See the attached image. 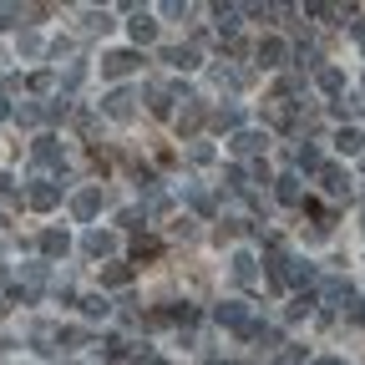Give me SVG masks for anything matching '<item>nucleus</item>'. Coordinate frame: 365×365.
I'll return each mask as SVG.
<instances>
[{
  "label": "nucleus",
  "instance_id": "obj_1",
  "mask_svg": "<svg viewBox=\"0 0 365 365\" xmlns=\"http://www.w3.org/2000/svg\"><path fill=\"white\" fill-rule=\"evenodd\" d=\"M213 319H218V325H228V330H239V335H259V319H254V309L249 304H239V299H228V304H218L213 309Z\"/></svg>",
  "mask_w": 365,
  "mask_h": 365
},
{
  "label": "nucleus",
  "instance_id": "obj_2",
  "mask_svg": "<svg viewBox=\"0 0 365 365\" xmlns=\"http://www.w3.org/2000/svg\"><path fill=\"white\" fill-rule=\"evenodd\" d=\"M264 122H269V127H299L294 97H284V91H274V97H264Z\"/></svg>",
  "mask_w": 365,
  "mask_h": 365
},
{
  "label": "nucleus",
  "instance_id": "obj_3",
  "mask_svg": "<svg viewBox=\"0 0 365 365\" xmlns=\"http://www.w3.org/2000/svg\"><path fill=\"white\" fill-rule=\"evenodd\" d=\"M137 66H143V56H137V51H107V56H102V76H107V81H122V76H132Z\"/></svg>",
  "mask_w": 365,
  "mask_h": 365
},
{
  "label": "nucleus",
  "instance_id": "obj_4",
  "mask_svg": "<svg viewBox=\"0 0 365 365\" xmlns=\"http://www.w3.org/2000/svg\"><path fill=\"white\" fill-rule=\"evenodd\" d=\"M102 112H107L112 122H127V117L137 112V97H132V91H127V86H112V91H107V97H102Z\"/></svg>",
  "mask_w": 365,
  "mask_h": 365
},
{
  "label": "nucleus",
  "instance_id": "obj_5",
  "mask_svg": "<svg viewBox=\"0 0 365 365\" xmlns=\"http://www.w3.org/2000/svg\"><path fill=\"white\" fill-rule=\"evenodd\" d=\"M228 148H234V158H259V153L269 148V132L244 127V132H234V137H228Z\"/></svg>",
  "mask_w": 365,
  "mask_h": 365
},
{
  "label": "nucleus",
  "instance_id": "obj_6",
  "mask_svg": "<svg viewBox=\"0 0 365 365\" xmlns=\"http://www.w3.org/2000/svg\"><path fill=\"white\" fill-rule=\"evenodd\" d=\"M81 249H86V259H112L117 254V234H107V228H86Z\"/></svg>",
  "mask_w": 365,
  "mask_h": 365
},
{
  "label": "nucleus",
  "instance_id": "obj_7",
  "mask_svg": "<svg viewBox=\"0 0 365 365\" xmlns=\"http://www.w3.org/2000/svg\"><path fill=\"white\" fill-rule=\"evenodd\" d=\"M254 56H259V66H264V71H279V66H284V56H289V46H284L279 36H264V41L254 46Z\"/></svg>",
  "mask_w": 365,
  "mask_h": 365
},
{
  "label": "nucleus",
  "instance_id": "obj_8",
  "mask_svg": "<svg viewBox=\"0 0 365 365\" xmlns=\"http://www.w3.org/2000/svg\"><path fill=\"white\" fill-rule=\"evenodd\" d=\"M360 294H355V284L350 279H325L319 284V304H335V309H345V304H355Z\"/></svg>",
  "mask_w": 365,
  "mask_h": 365
},
{
  "label": "nucleus",
  "instance_id": "obj_9",
  "mask_svg": "<svg viewBox=\"0 0 365 365\" xmlns=\"http://www.w3.org/2000/svg\"><path fill=\"white\" fill-rule=\"evenodd\" d=\"M254 264H259V259H254L249 249H234V259H228V274H234V284H244V289H249V284L259 279V269H254Z\"/></svg>",
  "mask_w": 365,
  "mask_h": 365
},
{
  "label": "nucleus",
  "instance_id": "obj_10",
  "mask_svg": "<svg viewBox=\"0 0 365 365\" xmlns=\"http://www.w3.org/2000/svg\"><path fill=\"white\" fill-rule=\"evenodd\" d=\"M173 122H178V132H182V137H193V132L208 122V112H203V102H198V97H188V102H182V112H178Z\"/></svg>",
  "mask_w": 365,
  "mask_h": 365
},
{
  "label": "nucleus",
  "instance_id": "obj_11",
  "mask_svg": "<svg viewBox=\"0 0 365 365\" xmlns=\"http://www.w3.org/2000/svg\"><path fill=\"white\" fill-rule=\"evenodd\" d=\"M102 203H107V198H102V188H81V193L71 198V218H81V223H86V218H97V213H102Z\"/></svg>",
  "mask_w": 365,
  "mask_h": 365
},
{
  "label": "nucleus",
  "instance_id": "obj_12",
  "mask_svg": "<svg viewBox=\"0 0 365 365\" xmlns=\"http://www.w3.org/2000/svg\"><path fill=\"white\" fill-rule=\"evenodd\" d=\"M31 163H36V168H56V163H66V153H61V143H56V137H36Z\"/></svg>",
  "mask_w": 365,
  "mask_h": 365
},
{
  "label": "nucleus",
  "instance_id": "obj_13",
  "mask_svg": "<svg viewBox=\"0 0 365 365\" xmlns=\"http://www.w3.org/2000/svg\"><path fill=\"white\" fill-rule=\"evenodd\" d=\"M56 182H61V178H56ZM56 182H31V188H26V203L41 208V213L56 208V203H61V188H56Z\"/></svg>",
  "mask_w": 365,
  "mask_h": 365
},
{
  "label": "nucleus",
  "instance_id": "obj_14",
  "mask_svg": "<svg viewBox=\"0 0 365 365\" xmlns=\"http://www.w3.org/2000/svg\"><path fill=\"white\" fill-rule=\"evenodd\" d=\"M319 182H325V193H330V198H350V178H345V168L319 163Z\"/></svg>",
  "mask_w": 365,
  "mask_h": 365
},
{
  "label": "nucleus",
  "instance_id": "obj_15",
  "mask_svg": "<svg viewBox=\"0 0 365 365\" xmlns=\"http://www.w3.org/2000/svg\"><path fill=\"white\" fill-rule=\"evenodd\" d=\"M274 198H279V203H289V208H299V203H304L299 173H284V178H274Z\"/></svg>",
  "mask_w": 365,
  "mask_h": 365
},
{
  "label": "nucleus",
  "instance_id": "obj_16",
  "mask_svg": "<svg viewBox=\"0 0 365 365\" xmlns=\"http://www.w3.org/2000/svg\"><path fill=\"white\" fill-rule=\"evenodd\" d=\"M208 122H213L218 132H228V137H234V132H244V112H239L234 102H228V107H213V112H208Z\"/></svg>",
  "mask_w": 365,
  "mask_h": 365
},
{
  "label": "nucleus",
  "instance_id": "obj_17",
  "mask_svg": "<svg viewBox=\"0 0 365 365\" xmlns=\"http://www.w3.org/2000/svg\"><path fill=\"white\" fill-rule=\"evenodd\" d=\"M127 36H132L137 46H148V41L158 36V21H153L148 11H132V21H127Z\"/></svg>",
  "mask_w": 365,
  "mask_h": 365
},
{
  "label": "nucleus",
  "instance_id": "obj_18",
  "mask_svg": "<svg viewBox=\"0 0 365 365\" xmlns=\"http://www.w3.org/2000/svg\"><path fill=\"white\" fill-rule=\"evenodd\" d=\"M163 61L178 71H193L198 66V46H163Z\"/></svg>",
  "mask_w": 365,
  "mask_h": 365
},
{
  "label": "nucleus",
  "instance_id": "obj_19",
  "mask_svg": "<svg viewBox=\"0 0 365 365\" xmlns=\"http://www.w3.org/2000/svg\"><path fill=\"white\" fill-rule=\"evenodd\" d=\"M314 86L325 91V97H345V71H335V66H319V71H314Z\"/></svg>",
  "mask_w": 365,
  "mask_h": 365
},
{
  "label": "nucleus",
  "instance_id": "obj_20",
  "mask_svg": "<svg viewBox=\"0 0 365 365\" xmlns=\"http://www.w3.org/2000/svg\"><path fill=\"white\" fill-rule=\"evenodd\" d=\"M335 148H340L345 158H365V132H355V127H340V132H335Z\"/></svg>",
  "mask_w": 365,
  "mask_h": 365
},
{
  "label": "nucleus",
  "instance_id": "obj_21",
  "mask_svg": "<svg viewBox=\"0 0 365 365\" xmlns=\"http://www.w3.org/2000/svg\"><path fill=\"white\" fill-rule=\"evenodd\" d=\"M173 86H148V107H153V117H173Z\"/></svg>",
  "mask_w": 365,
  "mask_h": 365
},
{
  "label": "nucleus",
  "instance_id": "obj_22",
  "mask_svg": "<svg viewBox=\"0 0 365 365\" xmlns=\"http://www.w3.org/2000/svg\"><path fill=\"white\" fill-rule=\"evenodd\" d=\"M66 249H71V239L61 234V228H46V234H41V254H46V259H61Z\"/></svg>",
  "mask_w": 365,
  "mask_h": 365
},
{
  "label": "nucleus",
  "instance_id": "obj_23",
  "mask_svg": "<svg viewBox=\"0 0 365 365\" xmlns=\"http://www.w3.org/2000/svg\"><path fill=\"white\" fill-rule=\"evenodd\" d=\"M76 304H81L86 319H107V314H112V299H107V294H81Z\"/></svg>",
  "mask_w": 365,
  "mask_h": 365
},
{
  "label": "nucleus",
  "instance_id": "obj_24",
  "mask_svg": "<svg viewBox=\"0 0 365 365\" xmlns=\"http://www.w3.org/2000/svg\"><path fill=\"white\" fill-rule=\"evenodd\" d=\"M239 16H244L239 6H213V21H218V31H223L228 41H234V31H239Z\"/></svg>",
  "mask_w": 365,
  "mask_h": 365
},
{
  "label": "nucleus",
  "instance_id": "obj_25",
  "mask_svg": "<svg viewBox=\"0 0 365 365\" xmlns=\"http://www.w3.org/2000/svg\"><path fill=\"white\" fill-rule=\"evenodd\" d=\"M102 284H107V289H127V284H132V264H107V269H102Z\"/></svg>",
  "mask_w": 365,
  "mask_h": 365
},
{
  "label": "nucleus",
  "instance_id": "obj_26",
  "mask_svg": "<svg viewBox=\"0 0 365 365\" xmlns=\"http://www.w3.org/2000/svg\"><path fill=\"white\" fill-rule=\"evenodd\" d=\"M81 31H86V36H107V31H112V16H107V11H86V16H81Z\"/></svg>",
  "mask_w": 365,
  "mask_h": 365
},
{
  "label": "nucleus",
  "instance_id": "obj_27",
  "mask_svg": "<svg viewBox=\"0 0 365 365\" xmlns=\"http://www.w3.org/2000/svg\"><path fill=\"white\" fill-rule=\"evenodd\" d=\"M314 304H319V294H309V289H304V294H294V299H289V309H284V319H304V314H309Z\"/></svg>",
  "mask_w": 365,
  "mask_h": 365
},
{
  "label": "nucleus",
  "instance_id": "obj_28",
  "mask_svg": "<svg viewBox=\"0 0 365 365\" xmlns=\"http://www.w3.org/2000/svg\"><path fill=\"white\" fill-rule=\"evenodd\" d=\"M294 168H304V173H319V148H314V143L294 148Z\"/></svg>",
  "mask_w": 365,
  "mask_h": 365
},
{
  "label": "nucleus",
  "instance_id": "obj_29",
  "mask_svg": "<svg viewBox=\"0 0 365 365\" xmlns=\"http://www.w3.org/2000/svg\"><path fill=\"white\" fill-rule=\"evenodd\" d=\"M294 66H299V71H319V46H299V51H294Z\"/></svg>",
  "mask_w": 365,
  "mask_h": 365
},
{
  "label": "nucleus",
  "instance_id": "obj_30",
  "mask_svg": "<svg viewBox=\"0 0 365 365\" xmlns=\"http://www.w3.org/2000/svg\"><path fill=\"white\" fill-rule=\"evenodd\" d=\"M182 193H188V203H193V208H198L203 218H213V198H208L203 188H193V182H188V188H182Z\"/></svg>",
  "mask_w": 365,
  "mask_h": 365
},
{
  "label": "nucleus",
  "instance_id": "obj_31",
  "mask_svg": "<svg viewBox=\"0 0 365 365\" xmlns=\"http://www.w3.org/2000/svg\"><path fill=\"white\" fill-rule=\"evenodd\" d=\"M158 254H163L158 239H137V244H132V259H137V264H143V259H158Z\"/></svg>",
  "mask_w": 365,
  "mask_h": 365
},
{
  "label": "nucleus",
  "instance_id": "obj_32",
  "mask_svg": "<svg viewBox=\"0 0 365 365\" xmlns=\"http://www.w3.org/2000/svg\"><path fill=\"white\" fill-rule=\"evenodd\" d=\"M213 81H218V86H244L249 76H244V71H234V66H213Z\"/></svg>",
  "mask_w": 365,
  "mask_h": 365
},
{
  "label": "nucleus",
  "instance_id": "obj_33",
  "mask_svg": "<svg viewBox=\"0 0 365 365\" xmlns=\"http://www.w3.org/2000/svg\"><path fill=\"white\" fill-rule=\"evenodd\" d=\"M102 355H107V360H122V355H127V340H122V335H102Z\"/></svg>",
  "mask_w": 365,
  "mask_h": 365
},
{
  "label": "nucleus",
  "instance_id": "obj_34",
  "mask_svg": "<svg viewBox=\"0 0 365 365\" xmlns=\"http://www.w3.org/2000/svg\"><path fill=\"white\" fill-rule=\"evenodd\" d=\"M31 91H41V97H46V91H56V71H36L31 81H26Z\"/></svg>",
  "mask_w": 365,
  "mask_h": 365
},
{
  "label": "nucleus",
  "instance_id": "obj_35",
  "mask_svg": "<svg viewBox=\"0 0 365 365\" xmlns=\"http://www.w3.org/2000/svg\"><path fill=\"white\" fill-rule=\"evenodd\" d=\"M21 274H26V289H31V294H36V289L46 284V264H26Z\"/></svg>",
  "mask_w": 365,
  "mask_h": 365
},
{
  "label": "nucleus",
  "instance_id": "obj_36",
  "mask_svg": "<svg viewBox=\"0 0 365 365\" xmlns=\"http://www.w3.org/2000/svg\"><path fill=\"white\" fill-rule=\"evenodd\" d=\"M117 223H122V228H143V223H148V213H143V208H122V213H117Z\"/></svg>",
  "mask_w": 365,
  "mask_h": 365
},
{
  "label": "nucleus",
  "instance_id": "obj_37",
  "mask_svg": "<svg viewBox=\"0 0 365 365\" xmlns=\"http://www.w3.org/2000/svg\"><path fill=\"white\" fill-rule=\"evenodd\" d=\"M188 163L208 168V163H213V148H208V143H193V148H188Z\"/></svg>",
  "mask_w": 365,
  "mask_h": 365
},
{
  "label": "nucleus",
  "instance_id": "obj_38",
  "mask_svg": "<svg viewBox=\"0 0 365 365\" xmlns=\"http://www.w3.org/2000/svg\"><path fill=\"white\" fill-rule=\"evenodd\" d=\"M76 56V41H51V61H71Z\"/></svg>",
  "mask_w": 365,
  "mask_h": 365
},
{
  "label": "nucleus",
  "instance_id": "obj_39",
  "mask_svg": "<svg viewBox=\"0 0 365 365\" xmlns=\"http://www.w3.org/2000/svg\"><path fill=\"white\" fill-rule=\"evenodd\" d=\"M81 81H86V61H71V66H66V91L81 86Z\"/></svg>",
  "mask_w": 365,
  "mask_h": 365
},
{
  "label": "nucleus",
  "instance_id": "obj_40",
  "mask_svg": "<svg viewBox=\"0 0 365 365\" xmlns=\"http://www.w3.org/2000/svg\"><path fill=\"white\" fill-rule=\"evenodd\" d=\"M41 51H46L41 36H31V31H26V36H21V56H41Z\"/></svg>",
  "mask_w": 365,
  "mask_h": 365
},
{
  "label": "nucleus",
  "instance_id": "obj_41",
  "mask_svg": "<svg viewBox=\"0 0 365 365\" xmlns=\"http://www.w3.org/2000/svg\"><path fill=\"white\" fill-rule=\"evenodd\" d=\"M41 117H46V112H41V107H31V102H26V107H21V112H16V122H26V127H36V122H41Z\"/></svg>",
  "mask_w": 365,
  "mask_h": 365
},
{
  "label": "nucleus",
  "instance_id": "obj_42",
  "mask_svg": "<svg viewBox=\"0 0 365 365\" xmlns=\"http://www.w3.org/2000/svg\"><path fill=\"white\" fill-rule=\"evenodd\" d=\"M21 16H26V11H21V6H0V31H6V26H16V21H21Z\"/></svg>",
  "mask_w": 365,
  "mask_h": 365
},
{
  "label": "nucleus",
  "instance_id": "obj_43",
  "mask_svg": "<svg viewBox=\"0 0 365 365\" xmlns=\"http://www.w3.org/2000/svg\"><path fill=\"white\" fill-rule=\"evenodd\" d=\"M163 16H173V21H188V16H193V6H178V0H173V6H163Z\"/></svg>",
  "mask_w": 365,
  "mask_h": 365
},
{
  "label": "nucleus",
  "instance_id": "obj_44",
  "mask_svg": "<svg viewBox=\"0 0 365 365\" xmlns=\"http://www.w3.org/2000/svg\"><path fill=\"white\" fill-rule=\"evenodd\" d=\"M254 340H259L264 350H274V345H279V330H264V325H259V335H254Z\"/></svg>",
  "mask_w": 365,
  "mask_h": 365
},
{
  "label": "nucleus",
  "instance_id": "obj_45",
  "mask_svg": "<svg viewBox=\"0 0 365 365\" xmlns=\"http://www.w3.org/2000/svg\"><path fill=\"white\" fill-rule=\"evenodd\" d=\"M0 198H16V178L11 173H0Z\"/></svg>",
  "mask_w": 365,
  "mask_h": 365
},
{
  "label": "nucleus",
  "instance_id": "obj_46",
  "mask_svg": "<svg viewBox=\"0 0 365 365\" xmlns=\"http://www.w3.org/2000/svg\"><path fill=\"white\" fill-rule=\"evenodd\" d=\"M350 325H365V294L355 299V309H350Z\"/></svg>",
  "mask_w": 365,
  "mask_h": 365
},
{
  "label": "nucleus",
  "instance_id": "obj_47",
  "mask_svg": "<svg viewBox=\"0 0 365 365\" xmlns=\"http://www.w3.org/2000/svg\"><path fill=\"white\" fill-rule=\"evenodd\" d=\"M137 365H168L163 355H153V350H143V355H137Z\"/></svg>",
  "mask_w": 365,
  "mask_h": 365
},
{
  "label": "nucleus",
  "instance_id": "obj_48",
  "mask_svg": "<svg viewBox=\"0 0 365 365\" xmlns=\"http://www.w3.org/2000/svg\"><path fill=\"white\" fill-rule=\"evenodd\" d=\"M11 117V97H6V91H0V122H6Z\"/></svg>",
  "mask_w": 365,
  "mask_h": 365
},
{
  "label": "nucleus",
  "instance_id": "obj_49",
  "mask_svg": "<svg viewBox=\"0 0 365 365\" xmlns=\"http://www.w3.org/2000/svg\"><path fill=\"white\" fill-rule=\"evenodd\" d=\"M350 31H355V36L365 41V16H355V26H350Z\"/></svg>",
  "mask_w": 365,
  "mask_h": 365
},
{
  "label": "nucleus",
  "instance_id": "obj_50",
  "mask_svg": "<svg viewBox=\"0 0 365 365\" xmlns=\"http://www.w3.org/2000/svg\"><path fill=\"white\" fill-rule=\"evenodd\" d=\"M314 365H345V360H335V355H325V360H314Z\"/></svg>",
  "mask_w": 365,
  "mask_h": 365
},
{
  "label": "nucleus",
  "instance_id": "obj_51",
  "mask_svg": "<svg viewBox=\"0 0 365 365\" xmlns=\"http://www.w3.org/2000/svg\"><path fill=\"white\" fill-rule=\"evenodd\" d=\"M6 66H11V56H6V51H0V71H6Z\"/></svg>",
  "mask_w": 365,
  "mask_h": 365
},
{
  "label": "nucleus",
  "instance_id": "obj_52",
  "mask_svg": "<svg viewBox=\"0 0 365 365\" xmlns=\"http://www.w3.org/2000/svg\"><path fill=\"white\" fill-rule=\"evenodd\" d=\"M360 178H365V158H360Z\"/></svg>",
  "mask_w": 365,
  "mask_h": 365
},
{
  "label": "nucleus",
  "instance_id": "obj_53",
  "mask_svg": "<svg viewBox=\"0 0 365 365\" xmlns=\"http://www.w3.org/2000/svg\"><path fill=\"white\" fill-rule=\"evenodd\" d=\"M213 365H228V360H213Z\"/></svg>",
  "mask_w": 365,
  "mask_h": 365
},
{
  "label": "nucleus",
  "instance_id": "obj_54",
  "mask_svg": "<svg viewBox=\"0 0 365 365\" xmlns=\"http://www.w3.org/2000/svg\"><path fill=\"white\" fill-rule=\"evenodd\" d=\"M360 97H365V86H360Z\"/></svg>",
  "mask_w": 365,
  "mask_h": 365
}]
</instances>
